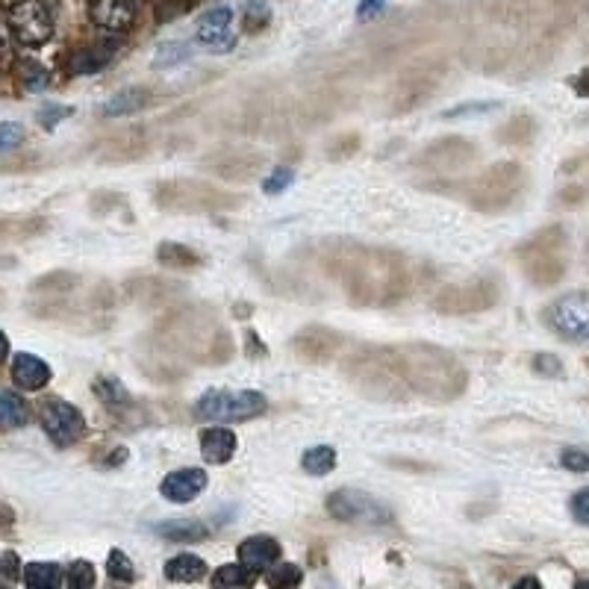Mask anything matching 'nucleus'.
I'll list each match as a JSON object with an SVG mask.
<instances>
[{
	"label": "nucleus",
	"mask_w": 589,
	"mask_h": 589,
	"mask_svg": "<svg viewBox=\"0 0 589 589\" xmlns=\"http://www.w3.org/2000/svg\"><path fill=\"white\" fill-rule=\"evenodd\" d=\"M266 410V395L257 389H210L195 404V413L207 422H248Z\"/></svg>",
	"instance_id": "obj_1"
},
{
	"label": "nucleus",
	"mask_w": 589,
	"mask_h": 589,
	"mask_svg": "<svg viewBox=\"0 0 589 589\" xmlns=\"http://www.w3.org/2000/svg\"><path fill=\"white\" fill-rule=\"evenodd\" d=\"M6 27L15 42L39 48L54 36V15L45 0H15L6 9Z\"/></svg>",
	"instance_id": "obj_2"
},
{
	"label": "nucleus",
	"mask_w": 589,
	"mask_h": 589,
	"mask_svg": "<svg viewBox=\"0 0 589 589\" xmlns=\"http://www.w3.org/2000/svg\"><path fill=\"white\" fill-rule=\"evenodd\" d=\"M327 513L348 525H389L392 510L369 492L360 489H336L327 498Z\"/></svg>",
	"instance_id": "obj_3"
},
{
	"label": "nucleus",
	"mask_w": 589,
	"mask_h": 589,
	"mask_svg": "<svg viewBox=\"0 0 589 589\" xmlns=\"http://www.w3.org/2000/svg\"><path fill=\"white\" fill-rule=\"evenodd\" d=\"M545 324L566 342H589V292H566L551 301Z\"/></svg>",
	"instance_id": "obj_4"
},
{
	"label": "nucleus",
	"mask_w": 589,
	"mask_h": 589,
	"mask_svg": "<svg viewBox=\"0 0 589 589\" xmlns=\"http://www.w3.org/2000/svg\"><path fill=\"white\" fill-rule=\"evenodd\" d=\"M39 422H42L45 433L51 436V442L59 445V448L74 445V442L86 433V419H83V413H80L74 404L62 401V398H48V401H42V407H39Z\"/></svg>",
	"instance_id": "obj_5"
},
{
	"label": "nucleus",
	"mask_w": 589,
	"mask_h": 589,
	"mask_svg": "<svg viewBox=\"0 0 589 589\" xmlns=\"http://www.w3.org/2000/svg\"><path fill=\"white\" fill-rule=\"evenodd\" d=\"M160 195H174V201L168 198V201H162V207H168V210H183V213L218 210V207H224V204H233L227 195H218L210 186H201V183H192V180L162 186Z\"/></svg>",
	"instance_id": "obj_6"
},
{
	"label": "nucleus",
	"mask_w": 589,
	"mask_h": 589,
	"mask_svg": "<svg viewBox=\"0 0 589 589\" xmlns=\"http://www.w3.org/2000/svg\"><path fill=\"white\" fill-rule=\"evenodd\" d=\"M198 42L213 54L233 51L236 33H233V9L230 6H213L210 12H204V18L198 21Z\"/></svg>",
	"instance_id": "obj_7"
},
{
	"label": "nucleus",
	"mask_w": 589,
	"mask_h": 589,
	"mask_svg": "<svg viewBox=\"0 0 589 589\" xmlns=\"http://www.w3.org/2000/svg\"><path fill=\"white\" fill-rule=\"evenodd\" d=\"M207 483H210V478H207L204 469H195V466L177 469V472L162 478L160 495L165 501H171V504H189V501H195L207 489Z\"/></svg>",
	"instance_id": "obj_8"
},
{
	"label": "nucleus",
	"mask_w": 589,
	"mask_h": 589,
	"mask_svg": "<svg viewBox=\"0 0 589 589\" xmlns=\"http://www.w3.org/2000/svg\"><path fill=\"white\" fill-rule=\"evenodd\" d=\"M92 24L107 30L109 36L127 33L136 21V0H92Z\"/></svg>",
	"instance_id": "obj_9"
},
{
	"label": "nucleus",
	"mask_w": 589,
	"mask_h": 589,
	"mask_svg": "<svg viewBox=\"0 0 589 589\" xmlns=\"http://www.w3.org/2000/svg\"><path fill=\"white\" fill-rule=\"evenodd\" d=\"M12 380L24 392H39L51 383V366L45 360H39L36 354L21 351L12 357Z\"/></svg>",
	"instance_id": "obj_10"
},
{
	"label": "nucleus",
	"mask_w": 589,
	"mask_h": 589,
	"mask_svg": "<svg viewBox=\"0 0 589 589\" xmlns=\"http://www.w3.org/2000/svg\"><path fill=\"white\" fill-rule=\"evenodd\" d=\"M239 563L245 566V569H251V572H263L268 566H274V560H280V554H283V548H280V542L274 539V536H248L242 545H239Z\"/></svg>",
	"instance_id": "obj_11"
},
{
	"label": "nucleus",
	"mask_w": 589,
	"mask_h": 589,
	"mask_svg": "<svg viewBox=\"0 0 589 589\" xmlns=\"http://www.w3.org/2000/svg\"><path fill=\"white\" fill-rule=\"evenodd\" d=\"M236 445H239V439H236L233 430L207 428L201 433V457H204L207 463H215V466L230 463L233 454H236Z\"/></svg>",
	"instance_id": "obj_12"
},
{
	"label": "nucleus",
	"mask_w": 589,
	"mask_h": 589,
	"mask_svg": "<svg viewBox=\"0 0 589 589\" xmlns=\"http://www.w3.org/2000/svg\"><path fill=\"white\" fill-rule=\"evenodd\" d=\"M115 54H118V42H98V45L83 48V51L74 54L71 71L74 74H98V71H104L109 62L115 59Z\"/></svg>",
	"instance_id": "obj_13"
},
{
	"label": "nucleus",
	"mask_w": 589,
	"mask_h": 589,
	"mask_svg": "<svg viewBox=\"0 0 589 589\" xmlns=\"http://www.w3.org/2000/svg\"><path fill=\"white\" fill-rule=\"evenodd\" d=\"M154 534L168 542H201L210 534V528L201 519H168V522L154 525Z\"/></svg>",
	"instance_id": "obj_14"
},
{
	"label": "nucleus",
	"mask_w": 589,
	"mask_h": 589,
	"mask_svg": "<svg viewBox=\"0 0 589 589\" xmlns=\"http://www.w3.org/2000/svg\"><path fill=\"white\" fill-rule=\"evenodd\" d=\"M207 575V563L198 554H177L165 563V578L174 584H195Z\"/></svg>",
	"instance_id": "obj_15"
},
{
	"label": "nucleus",
	"mask_w": 589,
	"mask_h": 589,
	"mask_svg": "<svg viewBox=\"0 0 589 589\" xmlns=\"http://www.w3.org/2000/svg\"><path fill=\"white\" fill-rule=\"evenodd\" d=\"M30 422V407L27 401L12 392V389H3L0 392V428L3 430H18L24 428Z\"/></svg>",
	"instance_id": "obj_16"
},
{
	"label": "nucleus",
	"mask_w": 589,
	"mask_h": 589,
	"mask_svg": "<svg viewBox=\"0 0 589 589\" xmlns=\"http://www.w3.org/2000/svg\"><path fill=\"white\" fill-rule=\"evenodd\" d=\"M151 95L148 89H124L118 95H112L107 104L101 107V115H109V118H121V115H133L139 109L148 107Z\"/></svg>",
	"instance_id": "obj_17"
},
{
	"label": "nucleus",
	"mask_w": 589,
	"mask_h": 589,
	"mask_svg": "<svg viewBox=\"0 0 589 589\" xmlns=\"http://www.w3.org/2000/svg\"><path fill=\"white\" fill-rule=\"evenodd\" d=\"M24 584L33 589H56L65 584V575H62V566L56 563H27L24 566Z\"/></svg>",
	"instance_id": "obj_18"
},
{
	"label": "nucleus",
	"mask_w": 589,
	"mask_h": 589,
	"mask_svg": "<svg viewBox=\"0 0 589 589\" xmlns=\"http://www.w3.org/2000/svg\"><path fill=\"white\" fill-rule=\"evenodd\" d=\"M301 466H304L307 475H316V478L330 475V472L336 469V451H333L330 445H313V448L304 451Z\"/></svg>",
	"instance_id": "obj_19"
},
{
	"label": "nucleus",
	"mask_w": 589,
	"mask_h": 589,
	"mask_svg": "<svg viewBox=\"0 0 589 589\" xmlns=\"http://www.w3.org/2000/svg\"><path fill=\"white\" fill-rule=\"evenodd\" d=\"M157 260L168 268H198L204 263L192 248L177 245V242H162L160 248H157Z\"/></svg>",
	"instance_id": "obj_20"
},
{
	"label": "nucleus",
	"mask_w": 589,
	"mask_h": 589,
	"mask_svg": "<svg viewBox=\"0 0 589 589\" xmlns=\"http://www.w3.org/2000/svg\"><path fill=\"white\" fill-rule=\"evenodd\" d=\"M95 392L101 395V401L107 404L109 410H115V413H121V410H127V407L133 404L130 392L121 386L118 377H101V380L95 383Z\"/></svg>",
	"instance_id": "obj_21"
},
{
	"label": "nucleus",
	"mask_w": 589,
	"mask_h": 589,
	"mask_svg": "<svg viewBox=\"0 0 589 589\" xmlns=\"http://www.w3.org/2000/svg\"><path fill=\"white\" fill-rule=\"evenodd\" d=\"M254 584V572L245 569L242 563H227L213 575V587H251Z\"/></svg>",
	"instance_id": "obj_22"
},
{
	"label": "nucleus",
	"mask_w": 589,
	"mask_h": 589,
	"mask_svg": "<svg viewBox=\"0 0 589 589\" xmlns=\"http://www.w3.org/2000/svg\"><path fill=\"white\" fill-rule=\"evenodd\" d=\"M107 572L112 581H121V584H130V581H136V569H133V560L124 554V551H118V548H112L107 557Z\"/></svg>",
	"instance_id": "obj_23"
},
{
	"label": "nucleus",
	"mask_w": 589,
	"mask_h": 589,
	"mask_svg": "<svg viewBox=\"0 0 589 589\" xmlns=\"http://www.w3.org/2000/svg\"><path fill=\"white\" fill-rule=\"evenodd\" d=\"M268 587H298L301 581H304V572L295 566V563H280V566H274L271 572L266 575Z\"/></svg>",
	"instance_id": "obj_24"
},
{
	"label": "nucleus",
	"mask_w": 589,
	"mask_h": 589,
	"mask_svg": "<svg viewBox=\"0 0 589 589\" xmlns=\"http://www.w3.org/2000/svg\"><path fill=\"white\" fill-rule=\"evenodd\" d=\"M65 584L71 589H86L95 587V569L89 560H77L68 566V575H65Z\"/></svg>",
	"instance_id": "obj_25"
},
{
	"label": "nucleus",
	"mask_w": 589,
	"mask_h": 589,
	"mask_svg": "<svg viewBox=\"0 0 589 589\" xmlns=\"http://www.w3.org/2000/svg\"><path fill=\"white\" fill-rule=\"evenodd\" d=\"M560 466L572 475H587L589 472V448H563L560 451Z\"/></svg>",
	"instance_id": "obj_26"
},
{
	"label": "nucleus",
	"mask_w": 589,
	"mask_h": 589,
	"mask_svg": "<svg viewBox=\"0 0 589 589\" xmlns=\"http://www.w3.org/2000/svg\"><path fill=\"white\" fill-rule=\"evenodd\" d=\"M292 180H295V171H292L289 165H277V168L271 171V177L263 183V192H266V195H280L283 189L292 186Z\"/></svg>",
	"instance_id": "obj_27"
},
{
	"label": "nucleus",
	"mask_w": 589,
	"mask_h": 589,
	"mask_svg": "<svg viewBox=\"0 0 589 589\" xmlns=\"http://www.w3.org/2000/svg\"><path fill=\"white\" fill-rule=\"evenodd\" d=\"M24 142V127L18 121H0V154L15 151Z\"/></svg>",
	"instance_id": "obj_28"
},
{
	"label": "nucleus",
	"mask_w": 589,
	"mask_h": 589,
	"mask_svg": "<svg viewBox=\"0 0 589 589\" xmlns=\"http://www.w3.org/2000/svg\"><path fill=\"white\" fill-rule=\"evenodd\" d=\"M21 68H24V71H21L24 86H27L30 92H42V89L48 86V80H51V77H48V71H45L39 62H24Z\"/></svg>",
	"instance_id": "obj_29"
},
{
	"label": "nucleus",
	"mask_w": 589,
	"mask_h": 589,
	"mask_svg": "<svg viewBox=\"0 0 589 589\" xmlns=\"http://www.w3.org/2000/svg\"><path fill=\"white\" fill-rule=\"evenodd\" d=\"M569 510H572V519L578 525H589V486L578 489L569 501Z\"/></svg>",
	"instance_id": "obj_30"
},
{
	"label": "nucleus",
	"mask_w": 589,
	"mask_h": 589,
	"mask_svg": "<svg viewBox=\"0 0 589 589\" xmlns=\"http://www.w3.org/2000/svg\"><path fill=\"white\" fill-rule=\"evenodd\" d=\"M189 45H177V42H165L157 51V65H177L180 59H189Z\"/></svg>",
	"instance_id": "obj_31"
},
{
	"label": "nucleus",
	"mask_w": 589,
	"mask_h": 589,
	"mask_svg": "<svg viewBox=\"0 0 589 589\" xmlns=\"http://www.w3.org/2000/svg\"><path fill=\"white\" fill-rule=\"evenodd\" d=\"M534 372L542 377H560L563 375V363H560L557 354H536Z\"/></svg>",
	"instance_id": "obj_32"
},
{
	"label": "nucleus",
	"mask_w": 589,
	"mask_h": 589,
	"mask_svg": "<svg viewBox=\"0 0 589 589\" xmlns=\"http://www.w3.org/2000/svg\"><path fill=\"white\" fill-rule=\"evenodd\" d=\"M65 115H71V107H59V104H48V107L39 109V124L45 127V130H54L56 124L65 118Z\"/></svg>",
	"instance_id": "obj_33"
},
{
	"label": "nucleus",
	"mask_w": 589,
	"mask_h": 589,
	"mask_svg": "<svg viewBox=\"0 0 589 589\" xmlns=\"http://www.w3.org/2000/svg\"><path fill=\"white\" fill-rule=\"evenodd\" d=\"M489 109H498V104H486V101H481V104H460V107L448 109L445 112V118H466V115H483V112H489Z\"/></svg>",
	"instance_id": "obj_34"
},
{
	"label": "nucleus",
	"mask_w": 589,
	"mask_h": 589,
	"mask_svg": "<svg viewBox=\"0 0 589 589\" xmlns=\"http://www.w3.org/2000/svg\"><path fill=\"white\" fill-rule=\"evenodd\" d=\"M383 3H386V0H363L360 9H357V15H360L363 21H366V18H375L377 12L383 9Z\"/></svg>",
	"instance_id": "obj_35"
},
{
	"label": "nucleus",
	"mask_w": 589,
	"mask_h": 589,
	"mask_svg": "<svg viewBox=\"0 0 589 589\" xmlns=\"http://www.w3.org/2000/svg\"><path fill=\"white\" fill-rule=\"evenodd\" d=\"M572 86L578 89V95H581V98H589V71H581V74L572 80Z\"/></svg>",
	"instance_id": "obj_36"
},
{
	"label": "nucleus",
	"mask_w": 589,
	"mask_h": 589,
	"mask_svg": "<svg viewBox=\"0 0 589 589\" xmlns=\"http://www.w3.org/2000/svg\"><path fill=\"white\" fill-rule=\"evenodd\" d=\"M6 357H9V339H6V333L0 330V366L6 363Z\"/></svg>",
	"instance_id": "obj_37"
},
{
	"label": "nucleus",
	"mask_w": 589,
	"mask_h": 589,
	"mask_svg": "<svg viewBox=\"0 0 589 589\" xmlns=\"http://www.w3.org/2000/svg\"><path fill=\"white\" fill-rule=\"evenodd\" d=\"M516 587H539V578H519Z\"/></svg>",
	"instance_id": "obj_38"
}]
</instances>
